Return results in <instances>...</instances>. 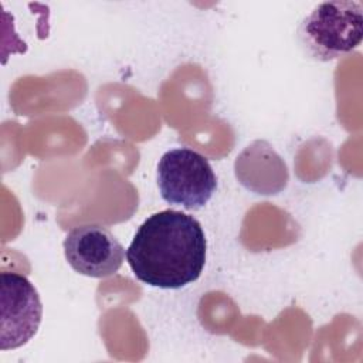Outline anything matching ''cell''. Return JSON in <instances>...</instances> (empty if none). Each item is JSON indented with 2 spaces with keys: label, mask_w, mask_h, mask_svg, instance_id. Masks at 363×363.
Masks as SVG:
<instances>
[{
  "label": "cell",
  "mask_w": 363,
  "mask_h": 363,
  "mask_svg": "<svg viewBox=\"0 0 363 363\" xmlns=\"http://www.w3.org/2000/svg\"><path fill=\"white\" fill-rule=\"evenodd\" d=\"M206 252L204 231L193 216L162 210L138 228L126 250V259L140 282L162 289H179L201 275Z\"/></svg>",
  "instance_id": "cell-1"
},
{
  "label": "cell",
  "mask_w": 363,
  "mask_h": 363,
  "mask_svg": "<svg viewBox=\"0 0 363 363\" xmlns=\"http://www.w3.org/2000/svg\"><path fill=\"white\" fill-rule=\"evenodd\" d=\"M305 51L318 61H332L357 48L363 38V6L359 1H325L299 24Z\"/></svg>",
  "instance_id": "cell-2"
},
{
  "label": "cell",
  "mask_w": 363,
  "mask_h": 363,
  "mask_svg": "<svg viewBox=\"0 0 363 363\" xmlns=\"http://www.w3.org/2000/svg\"><path fill=\"white\" fill-rule=\"evenodd\" d=\"M157 186L162 199L187 210L204 207L217 187L210 162L189 147L167 150L157 163Z\"/></svg>",
  "instance_id": "cell-3"
},
{
  "label": "cell",
  "mask_w": 363,
  "mask_h": 363,
  "mask_svg": "<svg viewBox=\"0 0 363 363\" xmlns=\"http://www.w3.org/2000/svg\"><path fill=\"white\" fill-rule=\"evenodd\" d=\"M0 349L13 350L37 333L43 306L31 281L18 272L0 275Z\"/></svg>",
  "instance_id": "cell-4"
},
{
  "label": "cell",
  "mask_w": 363,
  "mask_h": 363,
  "mask_svg": "<svg viewBox=\"0 0 363 363\" xmlns=\"http://www.w3.org/2000/svg\"><path fill=\"white\" fill-rule=\"evenodd\" d=\"M64 254L74 271L91 278L116 274L125 259V250L115 235L95 224L72 228L64 240Z\"/></svg>",
  "instance_id": "cell-5"
},
{
  "label": "cell",
  "mask_w": 363,
  "mask_h": 363,
  "mask_svg": "<svg viewBox=\"0 0 363 363\" xmlns=\"http://www.w3.org/2000/svg\"><path fill=\"white\" fill-rule=\"evenodd\" d=\"M262 172L265 194L277 193V189L269 182L272 176L282 186L288 182L286 166L282 159L271 149L267 142H254L248 146L235 160V174L240 182L254 191L258 182V176Z\"/></svg>",
  "instance_id": "cell-6"
}]
</instances>
